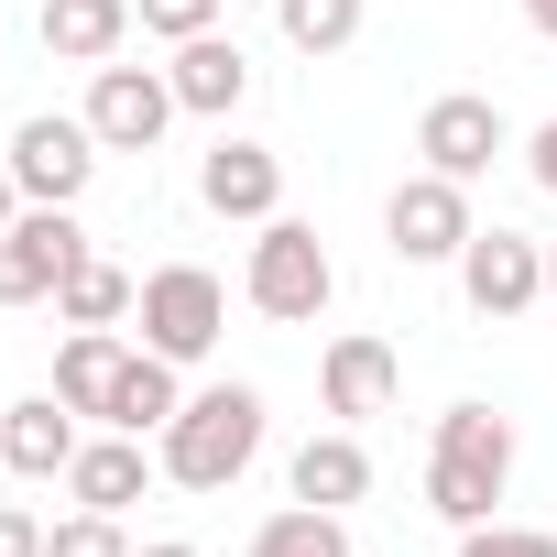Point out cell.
<instances>
[{
	"instance_id": "f546056e",
	"label": "cell",
	"mask_w": 557,
	"mask_h": 557,
	"mask_svg": "<svg viewBox=\"0 0 557 557\" xmlns=\"http://www.w3.org/2000/svg\"><path fill=\"white\" fill-rule=\"evenodd\" d=\"M132 557H197V546H132Z\"/></svg>"
},
{
	"instance_id": "83f0119b",
	"label": "cell",
	"mask_w": 557,
	"mask_h": 557,
	"mask_svg": "<svg viewBox=\"0 0 557 557\" xmlns=\"http://www.w3.org/2000/svg\"><path fill=\"white\" fill-rule=\"evenodd\" d=\"M513 12H524V23H535V34L557 45V0H513Z\"/></svg>"
},
{
	"instance_id": "f1b7e54d",
	"label": "cell",
	"mask_w": 557,
	"mask_h": 557,
	"mask_svg": "<svg viewBox=\"0 0 557 557\" xmlns=\"http://www.w3.org/2000/svg\"><path fill=\"white\" fill-rule=\"evenodd\" d=\"M23 219V186H12V164H0V230H12Z\"/></svg>"
},
{
	"instance_id": "484cf974",
	"label": "cell",
	"mask_w": 557,
	"mask_h": 557,
	"mask_svg": "<svg viewBox=\"0 0 557 557\" xmlns=\"http://www.w3.org/2000/svg\"><path fill=\"white\" fill-rule=\"evenodd\" d=\"M0 557H45V524H34V513H12V503H0Z\"/></svg>"
},
{
	"instance_id": "2e32d148",
	"label": "cell",
	"mask_w": 557,
	"mask_h": 557,
	"mask_svg": "<svg viewBox=\"0 0 557 557\" xmlns=\"http://www.w3.org/2000/svg\"><path fill=\"white\" fill-rule=\"evenodd\" d=\"M329 416H383L394 405V350L383 339H329Z\"/></svg>"
},
{
	"instance_id": "6da1fadb",
	"label": "cell",
	"mask_w": 557,
	"mask_h": 557,
	"mask_svg": "<svg viewBox=\"0 0 557 557\" xmlns=\"http://www.w3.org/2000/svg\"><path fill=\"white\" fill-rule=\"evenodd\" d=\"M251 459H262V394H251V383H219V394H186V405H175V426H164V481L230 492Z\"/></svg>"
},
{
	"instance_id": "5bb4252c",
	"label": "cell",
	"mask_w": 557,
	"mask_h": 557,
	"mask_svg": "<svg viewBox=\"0 0 557 557\" xmlns=\"http://www.w3.org/2000/svg\"><path fill=\"white\" fill-rule=\"evenodd\" d=\"M143 481H153L143 437H88V448L66 459V492H77L88 513H121V503H143Z\"/></svg>"
},
{
	"instance_id": "ba28073f",
	"label": "cell",
	"mask_w": 557,
	"mask_h": 557,
	"mask_svg": "<svg viewBox=\"0 0 557 557\" xmlns=\"http://www.w3.org/2000/svg\"><path fill=\"white\" fill-rule=\"evenodd\" d=\"M164 121H175V77H153V66H99V88H88L99 153H153Z\"/></svg>"
},
{
	"instance_id": "3957f363",
	"label": "cell",
	"mask_w": 557,
	"mask_h": 557,
	"mask_svg": "<svg viewBox=\"0 0 557 557\" xmlns=\"http://www.w3.org/2000/svg\"><path fill=\"white\" fill-rule=\"evenodd\" d=\"M240 285H251V307H262V318L307 329V318L339 296V262H329V240H318L307 219L273 208V219H262V240H251V273H240Z\"/></svg>"
},
{
	"instance_id": "4316f807",
	"label": "cell",
	"mask_w": 557,
	"mask_h": 557,
	"mask_svg": "<svg viewBox=\"0 0 557 557\" xmlns=\"http://www.w3.org/2000/svg\"><path fill=\"white\" fill-rule=\"evenodd\" d=\"M524 164H535V186H546V197H557V121H546V132H535V143H524Z\"/></svg>"
},
{
	"instance_id": "52a82bcc",
	"label": "cell",
	"mask_w": 557,
	"mask_h": 557,
	"mask_svg": "<svg viewBox=\"0 0 557 557\" xmlns=\"http://www.w3.org/2000/svg\"><path fill=\"white\" fill-rule=\"evenodd\" d=\"M383 230H394V262H459L481 219H470V186L459 175H405L394 208H383Z\"/></svg>"
},
{
	"instance_id": "4dcf8cb0",
	"label": "cell",
	"mask_w": 557,
	"mask_h": 557,
	"mask_svg": "<svg viewBox=\"0 0 557 557\" xmlns=\"http://www.w3.org/2000/svg\"><path fill=\"white\" fill-rule=\"evenodd\" d=\"M546 296H557V240H546Z\"/></svg>"
},
{
	"instance_id": "ac0fdd59",
	"label": "cell",
	"mask_w": 557,
	"mask_h": 557,
	"mask_svg": "<svg viewBox=\"0 0 557 557\" xmlns=\"http://www.w3.org/2000/svg\"><path fill=\"white\" fill-rule=\"evenodd\" d=\"M121 361H132V350H121L110 329H77V339L55 350V394H66L77 416H110V394H121Z\"/></svg>"
},
{
	"instance_id": "30bf717a",
	"label": "cell",
	"mask_w": 557,
	"mask_h": 557,
	"mask_svg": "<svg viewBox=\"0 0 557 557\" xmlns=\"http://www.w3.org/2000/svg\"><path fill=\"white\" fill-rule=\"evenodd\" d=\"M416 153H426V175H492V153H503V110L492 99H426V121H416Z\"/></svg>"
},
{
	"instance_id": "5b68a950",
	"label": "cell",
	"mask_w": 557,
	"mask_h": 557,
	"mask_svg": "<svg viewBox=\"0 0 557 557\" xmlns=\"http://www.w3.org/2000/svg\"><path fill=\"white\" fill-rule=\"evenodd\" d=\"M0 164H12L23 208H77V186L99 175V132L45 110V121H23V132H12V153H0Z\"/></svg>"
},
{
	"instance_id": "603a6c76",
	"label": "cell",
	"mask_w": 557,
	"mask_h": 557,
	"mask_svg": "<svg viewBox=\"0 0 557 557\" xmlns=\"http://www.w3.org/2000/svg\"><path fill=\"white\" fill-rule=\"evenodd\" d=\"M45 557H132V546H121V513H88V503H77V513L45 535Z\"/></svg>"
},
{
	"instance_id": "8992f818",
	"label": "cell",
	"mask_w": 557,
	"mask_h": 557,
	"mask_svg": "<svg viewBox=\"0 0 557 557\" xmlns=\"http://www.w3.org/2000/svg\"><path fill=\"white\" fill-rule=\"evenodd\" d=\"M77 262H88V230H77L66 208H23L12 230H0V307H34V296H55Z\"/></svg>"
},
{
	"instance_id": "4fadbf2b",
	"label": "cell",
	"mask_w": 557,
	"mask_h": 557,
	"mask_svg": "<svg viewBox=\"0 0 557 557\" xmlns=\"http://www.w3.org/2000/svg\"><path fill=\"white\" fill-rule=\"evenodd\" d=\"M197 197H208L219 219H273V197H285V164H273L262 143H219V153L197 164Z\"/></svg>"
},
{
	"instance_id": "277c9868",
	"label": "cell",
	"mask_w": 557,
	"mask_h": 557,
	"mask_svg": "<svg viewBox=\"0 0 557 557\" xmlns=\"http://www.w3.org/2000/svg\"><path fill=\"white\" fill-rule=\"evenodd\" d=\"M143 350H164V361H208L219 350V329H230V296H219V273H197V262H164V273H143Z\"/></svg>"
},
{
	"instance_id": "7c38bea8",
	"label": "cell",
	"mask_w": 557,
	"mask_h": 557,
	"mask_svg": "<svg viewBox=\"0 0 557 557\" xmlns=\"http://www.w3.org/2000/svg\"><path fill=\"white\" fill-rule=\"evenodd\" d=\"M164 77H175V110H208V121H230V110L251 99V55H240V45H219V34H186Z\"/></svg>"
},
{
	"instance_id": "8fae6325",
	"label": "cell",
	"mask_w": 557,
	"mask_h": 557,
	"mask_svg": "<svg viewBox=\"0 0 557 557\" xmlns=\"http://www.w3.org/2000/svg\"><path fill=\"white\" fill-rule=\"evenodd\" d=\"M77 448H88V437H77V405H66V394H34V405L0 416V470H23V481H55Z\"/></svg>"
},
{
	"instance_id": "7a4b0ae2",
	"label": "cell",
	"mask_w": 557,
	"mask_h": 557,
	"mask_svg": "<svg viewBox=\"0 0 557 557\" xmlns=\"http://www.w3.org/2000/svg\"><path fill=\"white\" fill-rule=\"evenodd\" d=\"M503 481H513V426L492 405H448L437 416V459H426V503L448 524H492Z\"/></svg>"
},
{
	"instance_id": "9a60e30c",
	"label": "cell",
	"mask_w": 557,
	"mask_h": 557,
	"mask_svg": "<svg viewBox=\"0 0 557 557\" xmlns=\"http://www.w3.org/2000/svg\"><path fill=\"white\" fill-rule=\"evenodd\" d=\"M121 34H132V0H45V45L66 66H110Z\"/></svg>"
},
{
	"instance_id": "e0dca14e",
	"label": "cell",
	"mask_w": 557,
	"mask_h": 557,
	"mask_svg": "<svg viewBox=\"0 0 557 557\" xmlns=\"http://www.w3.org/2000/svg\"><path fill=\"white\" fill-rule=\"evenodd\" d=\"M285 481H296V503L339 513V503H361V492H372V459H361V437H307Z\"/></svg>"
},
{
	"instance_id": "44dd1931",
	"label": "cell",
	"mask_w": 557,
	"mask_h": 557,
	"mask_svg": "<svg viewBox=\"0 0 557 557\" xmlns=\"http://www.w3.org/2000/svg\"><path fill=\"white\" fill-rule=\"evenodd\" d=\"M240 557H350V535H339V513H318V503H296V513H273Z\"/></svg>"
},
{
	"instance_id": "7402d4cb",
	"label": "cell",
	"mask_w": 557,
	"mask_h": 557,
	"mask_svg": "<svg viewBox=\"0 0 557 557\" xmlns=\"http://www.w3.org/2000/svg\"><path fill=\"white\" fill-rule=\"evenodd\" d=\"M273 23H285L296 55H339L361 34V0H273Z\"/></svg>"
},
{
	"instance_id": "cb8c5ba5",
	"label": "cell",
	"mask_w": 557,
	"mask_h": 557,
	"mask_svg": "<svg viewBox=\"0 0 557 557\" xmlns=\"http://www.w3.org/2000/svg\"><path fill=\"white\" fill-rule=\"evenodd\" d=\"M459 557H557V535H535V524H459Z\"/></svg>"
},
{
	"instance_id": "d6986e66",
	"label": "cell",
	"mask_w": 557,
	"mask_h": 557,
	"mask_svg": "<svg viewBox=\"0 0 557 557\" xmlns=\"http://www.w3.org/2000/svg\"><path fill=\"white\" fill-rule=\"evenodd\" d=\"M175 405H186V394H175V361H164V350H132V361H121V394H110V426H121V437L153 426V437H164Z\"/></svg>"
},
{
	"instance_id": "ffe728a7",
	"label": "cell",
	"mask_w": 557,
	"mask_h": 557,
	"mask_svg": "<svg viewBox=\"0 0 557 557\" xmlns=\"http://www.w3.org/2000/svg\"><path fill=\"white\" fill-rule=\"evenodd\" d=\"M55 307H66V329H121V318L143 307V285H132L121 262H99V251H88L66 285H55Z\"/></svg>"
},
{
	"instance_id": "9c48e42d",
	"label": "cell",
	"mask_w": 557,
	"mask_h": 557,
	"mask_svg": "<svg viewBox=\"0 0 557 557\" xmlns=\"http://www.w3.org/2000/svg\"><path fill=\"white\" fill-rule=\"evenodd\" d=\"M459 285H470V307H481V318H524V307L546 296V251H535V240H513V230H470Z\"/></svg>"
},
{
	"instance_id": "d4e9b609",
	"label": "cell",
	"mask_w": 557,
	"mask_h": 557,
	"mask_svg": "<svg viewBox=\"0 0 557 557\" xmlns=\"http://www.w3.org/2000/svg\"><path fill=\"white\" fill-rule=\"evenodd\" d=\"M143 12V34H164V45H186V34H219V0H132Z\"/></svg>"
}]
</instances>
